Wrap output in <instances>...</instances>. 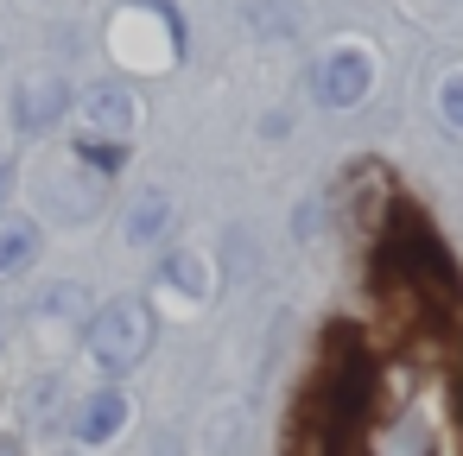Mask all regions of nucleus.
Masks as SVG:
<instances>
[{
    "mask_svg": "<svg viewBox=\"0 0 463 456\" xmlns=\"http://www.w3.org/2000/svg\"><path fill=\"white\" fill-rule=\"evenodd\" d=\"M0 191H7V159H0Z\"/></svg>",
    "mask_w": 463,
    "mask_h": 456,
    "instance_id": "nucleus-11",
    "label": "nucleus"
},
{
    "mask_svg": "<svg viewBox=\"0 0 463 456\" xmlns=\"http://www.w3.org/2000/svg\"><path fill=\"white\" fill-rule=\"evenodd\" d=\"M83 349H90V361H96L102 374H134V368L153 355V311H146V298H115V304H102V311L90 317V330H83Z\"/></svg>",
    "mask_w": 463,
    "mask_h": 456,
    "instance_id": "nucleus-1",
    "label": "nucleus"
},
{
    "mask_svg": "<svg viewBox=\"0 0 463 456\" xmlns=\"http://www.w3.org/2000/svg\"><path fill=\"white\" fill-rule=\"evenodd\" d=\"M71 431H77V443H109V437H121V431H128V393H121V386H96V393L77 405Z\"/></svg>",
    "mask_w": 463,
    "mask_h": 456,
    "instance_id": "nucleus-4",
    "label": "nucleus"
},
{
    "mask_svg": "<svg viewBox=\"0 0 463 456\" xmlns=\"http://www.w3.org/2000/svg\"><path fill=\"white\" fill-rule=\"evenodd\" d=\"M438 115H444L450 134H463V70L444 77V89H438Z\"/></svg>",
    "mask_w": 463,
    "mask_h": 456,
    "instance_id": "nucleus-9",
    "label": "nucleus"
},
{
    "mask_svg": "<svg viewBox=\"0 0 463 456\" xmlns=\"http://www.w3.org/2000/svg\"><path fill=\"white\" fill-rule=\"evenodd\" d=\"M165 285H178L184 304H203V298H210V266H203V254H191V247L172 254V260H165Z\"/></svg>",
    "mask_w": 463,
    "mask_h": 456,
    "instance_id": "nucleus-7",
    "label": "nucleus"
},
{
    "mask_svg": "<svg viewBox=\"0 0 463 456\" xmlns=\"http://www.w3.org/2000/svg\"><path fill=\"white\" fill-rule=\"evenodd\" d=\"M39 260V228L33 222H0V279H14Z\"/></svg>",
    "mask_w": 463,
    "mask_h": 456,
    "instance_id": "nucleus-6",
    "label": "nucleus"
},
{
    "mask_svg": "<svg viewBox=\"0 0 463 456\" xmlns=\"http://www.w3.org/2000/svg\"><path fill=\"white\" fill-rule=\"evenodd\" d=\"M165 222H172V203L159 197V191H146V197H134V209H128V241H159L165 235Z\"/></svg>",
    "mask_w": 463,
    "mask_h": 456,
    "instance_id": "nucleus-8",
    "label": "nucleus"
},
{
    "mask_svg": "<svg viewBox=\"0 0 463 456\" xmlns=\"http://www.w3.org/2000/svg\"><path fill=\"white\" fill-rule=\"evenodd\" d=\"M64 108H71V83H64V77H52V70H45V77H26V83H20V96H14V121H20L26 134L52 127Z\"/></svg>",
    "mask_w": 463,
    "mask_h": 456,
    "instance_id": "nucleus-3",
    "label": "nucleus"
},
{
    "mask_svg": "<svg viewBox=\"0 0 463 456\" xmlns=\"http://www.w3.org/2000/svg\"><path fill=\"white\" fill-rule=\"evenodd\" d=\"M311 89H317V102H324V108H355V102L374 89V64H368V51H355V45L330 51V58L317 64Z\"/></svg>",
    "mask_w": 463,
    "mask_h": 456,
    "instance_id": "nucleus-2",
    "label": "nucleus"
},
{
    "mask_svg": "<svg viewBox=\"0 0 463 456\" xmlns=\"http://www.w3.org/2000/svg\"><path fill=\"white\" fill-rule=\"evenodd\" d=\"M0 456H20V443H14V437H7V443H0Z\"/></svg>",
    "mask_w": 463,
    "mask_h": 456,
    "instance_id": "nucleus-10",
    "label": "nucleus"
},
{
    "mask_svg": "<svg viewBox=\"0 0 463 456\" xmlns=\"http://www.w3.org/2000/svg\"><path fill=\"white\" fill-rule=\"evenodd\" d=\"M128 127H134L128 89H90V102H83V134H90V140H128Z\"/></svg>",
    "mask_w": 463,
    "mask_h": 456,
    "instance_id": "nucleus-5",
    "label": "nucleus"
}]
</instances>
